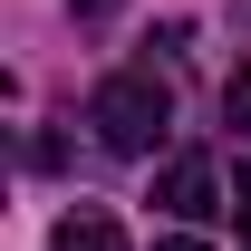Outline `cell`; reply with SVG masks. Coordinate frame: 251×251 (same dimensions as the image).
Instances as JSON below:
<instances>
[{
  "label": "cell",
  "mask_w": 251,
  "mask_h": 251,
  "mask_svg": "<svg viewBox=\"0 0 251 251\" xmlns=\"http://www.w3.org/2000/svg\"><path fill=\"white\" fill-rule=\"evenodd\" d=\"M87 126H97V145H106V155H155L164 126H174V97H164L155 68H116V77H97Z\"/></svg>",
  "instance_id": "obj_1"
},
{
  "label": "cell",
  "mask_w": 251,
  "mask_h": 251,
  "mask_svg": "<svg viewBox=\"0 0 251 251\" xmlns=\"http://www.w3.org/2000/svg\"><path fill=\"white\" fill-rule=\"evenodd\" d=\"M155 203L174 222H203V213H222V174H213V155H174L155 174Z\"/></svg>",
  "instance_id": "obj_2"
},
{
  "label": "cell",
  "mask_w": 251,
  "mask_h": 251,
  "mask_svg": "<svg viewBox=\"0 0 251 251\" xmlns=\"http://www.w3.org/2000/svg\"><path fill=\"white\" fill-rule=\"evenodd\" d=\"M49 251H126V232H116V213L68 203V213H58V232H49Z\"/></svg>",
  "instance_id": "obj_3"
},
{
  "label": "cell",
  "mask_w": 251,
  "mask_h": 251,
  "mask_svg": "<svg viewBox=\"0 0 251 251\" xmlns=\"http://www.w3.org/2000/svg\"><path fill=\"white\" fill-rule=\"evenodd\" d=\"M222 116H232V135H251V68H232V87H222Z\"/></svg>",
  "instance_id": "obj_4"
},
{
  "label": "cell",
  "mask_w": 251,
  "mask_h": 251,
  "mask_svg": "<svg viewBox=\"0 0 251 251\" xmlns=\"http://www.w3.org/2000/svg\"><path fill=\"white\" fill-rule=\"evenodd\" d=\"M232 203H242V222H251V164H242V174H232Z\"/></svg>",
  "instance_id": "obj_5"
},
{
  "label": "cell",
  "mask_w": 251,
  "mask_h": 251,
  "mask_svg": "<svg viewBox=\"0 0 251 251\" xmlns=\"http://www.w3.org/2000/svg\"><path fill=\"white\" fill-rule=\"evenodd\" d=\"M155 251H213V242H193V232H164V242Z\"/></svg>",
  "instance_id": "obj_6"
},
{
  "label": "cell",
  "mask_w": 251,
  "mask_h": 251,
  "mask_svg": "<svg viewBox=\"0 0 251 251\" xmlns=\"http://www.w3.org/2000/svg\"><path fill=\"white\" fill-rule=\"evenodd\" d=\"M68 10H77V20H106V10H116V0H68Z\"/></svg>",
  "instance_id": "obj_7"
}]
</instances>
